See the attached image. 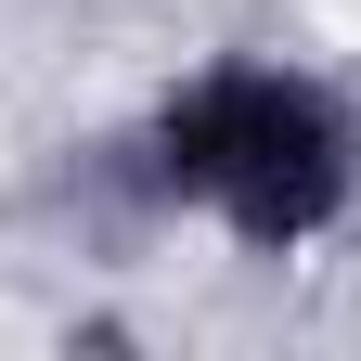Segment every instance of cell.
<instances>
[{"instance_id":"1","label":"cell","mask_w":361,"mask_h":361,"mask_svg":"<svg viewBox=\"0 0 361 361\" xmlns=\"http://www.w3.org/2000/svg\"><path fill=\"white\" fill-rule=\"evenodd\" d=\"M129 168H142L155 207L207 219L219 245L310 258L323 233H348V207H361V104L323 65L219 52V65H194V78L155 90Z\"/></svg>"}]
</instances>
